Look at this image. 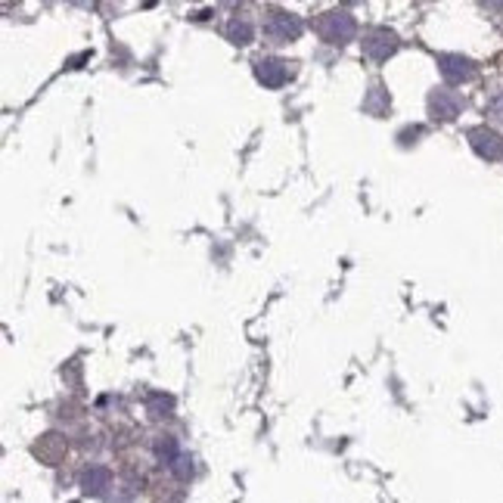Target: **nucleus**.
<instances>
[{"label": "nucleus", "mask_w": 503, "mask_h": 503, "mask_svg": "<svg viewBox=\"0 0 503 503\" xmlns=\"http://www.w3.org/2000/svg\"><path fill=\"white\" fill-rule=\"evenodd\" d=\"M317 32L324 34L330 44H345L354 34V19L348 16V13H326L317 23Z\"/></svg>", "instance_id": "obj_1"}, {"label": "nucleus", "mask_w": 503, "mask_h": 503, "mask_svg": "<svg viewBox=\"0 0 503 503\" xmlns=\"http://www.w3.org/2000/svg\"><path fill=\"white\" fill-rule=\"evenodd\" d=\"M264 34L274 38L277 44H283V41L298 38V34H302V23H298L292 13H270L268 23H264Z\"/></svg>", "instance_id": "obj_2"}, {"label": "nucleus", "mask_w": 503, "mask_h": 503, "mask_svg": "<svg viewBox=\"0 0 503 503\" xmlns=\"http://www.w3.org/2000/svg\"><path fill=\"white\" fill-rule=\"evenodd\" d=\"M395 47H398L395 34L386 32V28H373V32L363 38V53H367L370 59H376V62L389 59V56L395 53Z\"/></svg>", "instance_id": "obj_3"}, {"label": "nucleus", "mask_w": 503, "mask_h": 503, "mask_svg": "<svg viewBox=\"0 0 503 503\" xmlns=\"http://www.w3.org/2000/svg\"><path fill=\"white\" fill-rule=\"evenodd\" d=\"M255 72L268 87H279V84L289 78V69H286V62H279V59H258Z\"/></svg>", "instance_id": "obj_4"}, {"label": "nucleus", "mask_w": 503, "mask_h": 503, "mask_svg": "<svg viewBox=\"0 0 503 503\" xmlns=\"http://www.w3.org/2000/svg\"><path fill=\"white\" fill-rule=\"evenodd\" d=\"M230 38H233L236 44H249V41H252V28H249L246 19H242V23H236V19L230 23Z\"/></svg>", "instance_id": "obj_5"}]
</instances>
